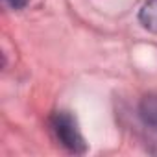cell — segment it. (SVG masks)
I'll return each mask as SVG.
<instances>
[{
  "label": "cell",
  "mask_w": 157,
  "mask_h": 157,
  "mask_svg": "<svg viewBox=\"0 0 157 157\" xmlns=\"http://www.w3.org/2000/svg\"><path fill=\"white\" fill-rule=\"evenodd\" d=\"M52 129L56 133V139L61 142L63 148H67L70 153H85L87 142L78 128L76 118L67 111H57L52 117Z\"/></svg>",
  "instance_id": "cell-1"
},
{
  "label": "cell",
  "mask_w": 157,
  "mask_h": 157,
  "mask_svg": "<svg viewBox=\"0 0 157 157\" xmlns=\"http://www.w3.org/2000/svg\"><path fill=\"white\" fill-rule=\"evenodd\" d=\"M139 115L150 129L157 131V94H148L142 98L139 105Z\"/></svg>",
  "instance_id": "cell-2"
},
{
  "label": "cell",
  "mask_w": 157,
  "mask_h": 157,
  "mask_svg": "<svg viewBox=\"0 0 157 157\" xmlns=\"http://www.w3.org/2000/svg\"><path fill=\"white\" fill-rule=\"evenodd\" d=\"M139 22L144 30L157 33V0H146L139 11Z\"/></svg>",
  "instance_id": "cell-3"
},
{
  "label": "cell",
  "mask_w": 157,
  "mask_h": 157,
  "mask_svg": "<svg viewBox=\"0 0 157 157\" xmlns=\"http://www.w3.org/2000/svg\"><path fill=\"white\" fill-rule=\"evenodd\" d=\"M4 2H6L11 10H22V8L28 4V0H4Z\"/></svg>",
  "instance_id": "cell-4"
}]
</instances>
